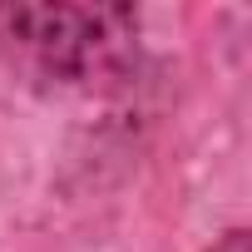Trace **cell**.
Segmentation results:
<instances>
[{
    "label": "cell",
    "mask_w": 252,
    "mask_h": 252,
    "mask_svg": "<svg viewBox=\"0 0 252 252\" xmlns=\"http://www.w3.org/2000/svg\"><path fill=\"white\" fill-rule=\"evenodd\" d=\"M208 252H252V232L247 227H227L222 237H213Z\"/></svg>",
    "instance_id": "7a4b0ae2"
},
{
    "label": "cell",
    "mask_w": 252,
    "mask_h": 252,
    "mask_svg": "<svg viewBox=\"0 0 252 252\" xmlns=\"http://www.w3.org/2000/svg\"><path fill=\"white\" fill-rule=\"evenodd\" d=\"M5 64L50 94L114 89L139 69V10L129 5H0Z\"/></svg>",
    "instance_id": "6da1fadb"
}]
</instances>
